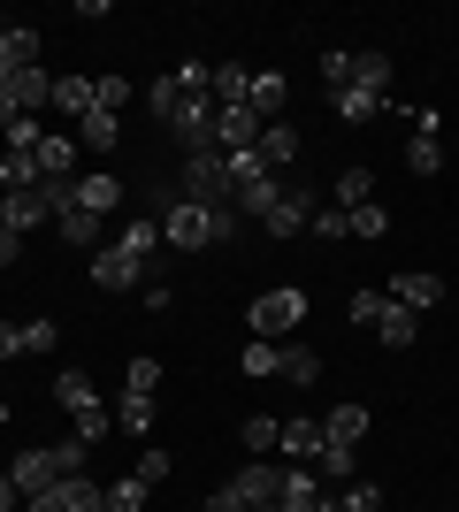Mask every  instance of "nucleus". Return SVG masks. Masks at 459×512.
Returning a JSON list of instances; mask_svg holds the SVG:
<instances>
[{
    "mask_svg": "<svg viewBox=\"0 0 459 512\" xmlns=\"http://www.w3.org/2000/svg\"><path fill=\"white\" fill-rule=\"evenodd\" d=\"M161 237L184 253L207 245H238V207H192V199H161Z\"/></svg>",
    "mask_w": 459,
    "mask_h": 512,
    "instance_id": "nucleus-1",
    "label": "nucleus"
},
{
    "mask_svg": "<svg viewBox=\"0 0 459 512\" xmlns=\"http://www.w3.org/2000/svg\"><path fill=\"white\" fill-rule=\"evenodd\" d=\"M176 199H192V207H230V161H222V153H184Z\"/></svg>",
    "mask_w": 459,
    "mask_h": 512,
    "instance_id": "nucleus-2",
    "label": "nucleus"
},
{
    "mask_svg": "<svg viewBox=\"0 0 459 512\" xmlns=\"http://www.w3.org/2000/svg\"><path fill=\"white\" fill-rule=\"evenodd\" d=\"M245 321H253V337L284 344L291 329H299V321H306V291H299V283H284V291H261V299H253V314H245Z\"/></svg>",
    "mask_w": 459,
    "mask_h": 512,
    "instance_id": "nucleus-3",
    "label": "nucleus"
},
{
    "mask_svg": "<svg viewBox=\"0 0 459 512\" xmlns=\"http://www.w3.org/2000/svg\"><path fill=\"white\" fill-rule=\"evenodd\" d=\"M77 130H46L39 138V153H31V161H39V184H77Z\"/></svg>",
    "mask_w": 459,
    "mask_h": 512,
    "instance_id": "nucleus-4",
    "label": "nucleus"
},
{
    "mask_svg": "<svg viewBox=\"0 0 459 512\" xmlns=\"http://www.w3.org/2000/svg\"><path fill=\"white\" fill-rule=\"evenodd\" d=\"M230 490H238L253 512H276V505H284V467L253 459V467H238V482H230Z\"/></svg>",
    "mask_w": 459,
    "mask_h": 512,
    "instance_id": "nucleus-5",
    "label": "nucleus"
},
{
    "mask_svg": "<svg viewBox=\"0 0 459 512\" xmlns=\"http://www.w3.org/2000/svg\"><path fill=\"white\" fill-rule=\"evenodd\" d=\"M391 299L406 306V314H429V306H444V276H429V268H398Z\"/></svg>",
    "mask_w": 459,
    "mask_h": 512,
    "instance_id": "nucleus-6",
    "label": "nucleus"
},
{
    "mask_svg": "<svg viewBox=\"0 0 459 512\" xmlns=\"http://www.w3.org/2000/svg\"><path fill=\"white\" fill-rule=\"evenodd\" d=\"M306 222H314V192H306V184H284V199L268 207V222H261V230H268V237H299Z\"/></svg>",
    "mask_w": 459,
    "mask_h": 512,
    "instance_id": "nucleus-7",
    "label": "nucleus"
},
{
    "mask_svg": "<svg viewBox=\"0 0 459 512\" xmlns=\"http://www.w3.org/2000/svg\"><path fill=\"white\" fill-rule=\"evenodd\" d=\"M8 482H16L23 497H46L54 482H62V459H54V444H46V451H23L16 467H8Z\"/></svg>",
    "mask_w": 459,
    "mask_h": 512,
    "instance_id": "nucleus-8",
    "label": "nucleus"
},
{
    "mask_svg": "<svg viewBox=\"0 0 459 512\" xmlns=\"http://www.w3.org/2000/svg\"><path fill=\"white\" fill-rule=\"evenodd\" d=\"M92 283H100V291H138V283H146V268H138L123 245H100V253H92Z\"/></svg>",
    "mask_w": 459,
    "mask_h": 512,
    "instance_id": "nucleus-9",
    "label": "nucleus"
},
{
    "mask_svg": "<svg viewBox=\"0 0 459 512\" xmlns=\"http://www.w3.org/2000/svg\"><path fill=\"white\" fill-rule=\"evenodd\" d=\"M276 512H337V505L322 497V474L314 467H284V505Z\"/></svg>",
    "mask_w": 459,
    "mask_h": 512,
    "instance_id": "nucleus-10",
    "label": "nucleus"
},
{
    "mask_svg": "<svg viewBox=\"0 0 459 512\" xmlns=\"http://www.w3.org/2000/svg\"><path fill=\"white\" fill-rule=\"evenodd\" d=\"M8 100H16V115H46L54 107V77L46 69H8Z\"/></svg>",
    "mask_w": 459,
    "mask_h": 512,
    "instance_id": "nucleus-11",
    "label": "nucleus"
},
{
    "mask_svg": "<svg viewBox=\"0 0 459 512\" xmlns=\"http://www.w3.org/2000/svg\"><path fill=\"white\" fill-rule=\"evenodd\" d=\"M284 100H291V77L284 69H253V115H261V123H284Z\"/></svg>",
    "mask_w": 459,
    "mask_h": 512,
    "instance_id": "nucleus-12",
    "label": "nucleus"
},
{
    "mask_svg": "<svg viewBox=\"0 0 459 512\" xmlns=\"http://www.w3.org/2000/svg\"><path fill=\"white\" fill-rule=\"evenodd\" d=\"M276 451H291V467H314V459L329 451V436H322V421H284Z\"/></svg>",
    "mask_w": 459,
    "mask_h": 512,
    "instance_id": "nucleus-13",
    "label": "nucleus"
},
{
    "mask_svg": "<svg viewBox=\"0 0 459 512\" xmlns=\"http://www.w3.org/2000/svg\"><path fill=\"white\" fill-rule=\"evenodd\" d=\"M115 245H123L138 268H153V260H161V214H138V222H123V237H115Z\"/></svg>",
    "mask_w": 459,
    "mask_h": 512,
    "instance_id": "nucleus-14",
    "label": "nucleus"
},
{
    "mask_svg": "<svg viewBox=\"0 0 459 512\" xmlns=\"http://www.w3.org/2000/svg\"><path fill=\"white\" fill-rule=\"evenodd\" d=\"M0 69H39V31L31 23H0Z\"/></svg>",
    "mask_w": 459,
    "mask_h": 512,
    "instance_id": "nucleus-15",
    "label": "nucleus"
},
{
    "mask_svg": "<svg viewBox=\"0 0 459 512\" xmlns=\"http://www.w3.org/2000/svg\"><path fill=\"white\" fill-rule=\"evenodd\" d=\"M329 107H337V123H375V115H391V100H383V92H360V85L329 92Z\"/></svg>",
    "mask_w": 459,
    "mask_h": 512,
    "instance_id": "nucleus-16",
    "label": "nucleus"
},
{
    "mask_svg": "<svg viewBox=\"0 0 459 512\" xmlns=\"http://www.w3.org/2000/svg\"><path fill=\"white\" fill-rule=\"evenodd\" d=\"M77 207H85V214H100V222H108V207H123V184H115L108 169L77 176Z\"/></svg>",
    "mask_w": 459,
    "mask_h": 512,
    "instance_id": "nucleus-17",
    "label": "nucleus"
},
{
    "mask_svg": "<svg viewBox=\"0 0 459 512\" xmlns=\"http://www.w3.org/2000/svg\"><path fill=\"white\" fill-rule=\"evenodd\" d=\"M253 153H261V169H276V176H284L291 161H299V130H291V123H268Z\"/></svg>",
    "mask_w": 459,
    "mask_h": 512,
    "instance_id": "nucleus-18",
    "label": "nucleus"
},
{
    "mask_svg": "<svg viewBox=\"0 0 459 512\" xmlns=\"http://www.w3.org/2000/svg\"><path fill=\"white\" fill-rule=\"evenodd\" d=\"M54 505L62 512H108V490L92 474H69V482H54Z\"/></svg>",
    "mask_w": 459,
    "mask_h": 512,
    "instance_id": "nucleus-19",
    "label": "nucleus"
},
{
    "mask_svg": "<svg viewBox=\"0 0 459 512\" xmlns=\"http://www.w3.org/2000/svg\"><path fill=\"white\" fill-rule=\"evenodd\" d=\"M46 398H54V406H69V413L100 406V390H92V375H85V367H62V375H54V390H46Z\"/></svg>",
    "mask_w": 459,
    "mask_h": 512,
    "instance_id": "nucleus-20",
    "label": "nucleus"
},
{
    "mask_svg": "<svg viewBox=\"0 0 459 512\" xmlns=\"http://www.w3.org/2000/svg\"><path fill=\"white\" fill-rule=\"evenodd\" d=\"M322 436L337 451H352L360 436H368V406H337V413H322Z\"/></svg>",
    "mask_w": 459,
    "mask_h": 512,
    "instance_id": "nucleus-21",
    "label": "nucleus"
},
{
    "mask_svg": "<svg viewBox=\"0 0 459 512\" xmlns=\"http://www.w3.org/2000/svg\"><path fill=\"white\" fill-rule=\"evenodd\" d=\"M352 85H360V92H383V100H391V54L360 46V54H352Z\"/></svg>",
    "mask_w": 459,
    "mask_h": 512,
    "instance_id": "nucleus-22",
    "label": "nucleus"
},
{
    "mask_svg": "<svg viewBox=\"0 0 459 512\" xmlns=\"http://www.w3.org/2000/svg\"><path fill=\"white\" fill-rule=\"evenodd\" d=\"M54 115L85 123V115H92V77H54Z\"/></svg>",
    "mask_w": 459,
    "mask_h": 512,
    "instance_id": "nucleus-23",
    "label": "nucleus"
},
{
    "mask_svg": "<svg viewBox=\"0 0 459 512\" xmlns=\"http://www.w3.org/2000/svg\"><path fill=\"white\" fill-rule=\"evenodd\" d=\"M276 375H284V383H322V352H314V344H284V367H276Z\"/></svg>",
    "mask_w": 459,
    "mask_h": 512,
    "instance_id": "nucleus-24",
    "label": "nucleus"
},
{
    "mask_svg": "<svg viewBox=\"0 0 459 512\" xmlns=\"http://www.w3.org/2000/svg\"><path fill=\"white\" fill-rule=\"evenodd\" d=\"M0 207H8V230H39V222H46V199H39V184H31V192H8V199H0Z\"/></svg>",
    "mask_w": 459,
    "mask_h": 512,
    "instance_id": "nucleus-25",
    "label": "nucleus"
},
{
    "mask_svg": "<svg viewBox=\"0 0 459 512\" xmlns=\"http://www.w3.org/2000/svg\"><path fill=\"white\" fill-rule=\"evenodd\" d=\"M406 169H414V176H437V169H444V130H414V146H406Z\"/></svg>",
    "mask_w": 459,
    "mask_h": 512,
    "instance_id": "nucleus-26",
    "label": "nucleus"
},
{
    "mask_svg": "<svg viewBox=\"0 0 459 512\" xmlns=\"http://www.w3.org/2000/svg\"><path fill=\"white\" fill-rule=\"evenodd\" d=\"M238 367H245V375H253V383H268V375H276V367H284V344H268V337H253V344H245V352H238Z\"/></svg>",
    "mask_w": 459,
    "mask_h": 512,
    "instance_id": "nucleus-27",
    "label": "nucleus"
},
{
    "mask_svg": "<svg viewBox=\"0 0 459 512\" xmlns=\"http://www.w3.org/2000/svg\"><path fill=\"white\" fill-rule=\"evenodd\" d=\"M375 337H383V344H391V352H406V344H414V314H406V306H383V314H375Z\"/></svg>",
    "mask_w": 459,
    "mask_h": 512,
    "instance_id": "nucleus-28",
    "label": "nucleus"
},
{
    "mask_svg": "<svg viewBox=\"0 0 459 512\" xmlns=\"http://www.w3.org/2000/svg\"><path fill=\"white\" fill-rule=\"evenodd\" d=\"M31 184H39V161H31V153H0V199L31 192Z\"/></svg>",
    "mask_w": 459,
    "mask_h": 512,
    "instance_id": "nucleus-29",
    "label": "nucleus"
},
{
    "mask_svg": "<svg viewBox=\"0 0 459 512\" xmlns=\"http://www.w3.org/2000/svg\"><path fill=\"white\" fill-rule=\"evenodd\" d=\"M115 138H123V123H115L108 107H92L85 123H77V146H100V153H108V146H115Z\"/></svg>",
    "mask_w": 459,
    "mask_h": 512,
    "instance_id": "nucleus-30",
    "label": "nucleus"
},
{
    "mask_svg": "<svg viewBox=\"0 0 459 512\" xmlns=\"http://www.w3.org/2000/svg\"><path fill=\"white\" fill-rule=\"evenodd\" d=\"M115 428H123V436H146V428H153V398L123 390V406H115Z\"/></svg>",
    "mask_w": 459,
    "mask_h": 512,
    "instance_id": "nucleus-31",
    "label": "nucleus"
},
{
    "mask_svg": "<svg viewBox=\"0 0 459 512\" xmlns=\"http://www.w3.org/2000/svg\"><path fill=\"white\" fill-rule=\"evenodd\" d=\"M62 237H69V245H100V214L69 207V214H62Z\"/></svg>",
    "mask_w": 459,
    "mask_h": 512,
    "instance_id": "nucleus-32",
    "label": "nucleus"
},
{
    "mask_svg": "<svg viewBox=\"0 0 459 512\" xmlns=\"http://www.w3.org/2000/svg\"><path fill=\"white\" fill-rule=\"evenodd\" d=\"M238 436H245V451H276V436H284V421H268V413H253V421H245Z\"/></svg>",
    "mask_w": 459,
    "mask_h": 512,
    "instance_id": "nucleus-33",
    "label": "nucleus"
},
{
    "mask_svg": "<svg viewBox=\"0 0 459 512\" xmlns=\"http://www.w3.org/2000/svg\"><path fill=\"white\" fill-rule=\"evenodd\" d=\"M39 138H46L39 115H16V123H8V153H39Z\"/></svg>",
    "mask_w": 459,
    "mask_h": 512,
    "instance_id": "nucleus-34",
    "label": "nucleus"
},
{
    "mask_svg": "<svg viewBox=\"0 0 459 512\" xmlns=\"http://www.w3.org/2000/svg\"><path fill=\"white\" fill-rule=\"evenodd\" d=\"M108 512H146V482H138V474H123V482L108 490Z\"/></svg>",
    "mask_w": 459,
    "mask_h": 512,
    "instance_id": "nucleus-35",
    "label": "nucleus"
},
{
    "mask_svg": "<svg viewBox=\"0 0 459 512\" xmlns=\"http://www.w3.org/2000/svg\"><path fill=\"white\" fill-rule=\"evenodd\" d=\"M123 100H131V85H123V77H92V107L123 115Z\"/></svg>",
    "mask_w": 459,
    "mask_h": 512,
    "instance_id": "nucleus-36",
    "label": "nucleus"
},
{
    "mask_svg": "<svg viewBox=\"0 0 459 512\" xmlns=\"http://www.w3.org/2000/svg\"><path fill=\"white\" fill-rule=\"evenodd\" d=\"M368 192H375L368 169H345V176H337V199H345V207H368Z\"/></svg>",
    "mask_w": 459,
    "mask_h": 512,
    "instance_id": "nucleus-37",
    "label": "nucleus"
},
{
    "mask_svg": "<svg viewBox=\"0 0 459 512\" xmlns=\"http://www.w3.org/2000/svg\"><path fill=\"white\" fill-rule=\"evenodd\" d=\"M314 237H352V214L345 207H314V222H306Z\"/></svg>",
    "mask_w": 459,
    "mask_h": 512,
    "instance_id": "nucleus-38",
    "label": "nucleus"
},
{
    "mask_svg": "<svg viewBox=\"0 0 459 512\" xmlns=\"http://www.w3.org/2000/svg\"><path fill=\"white\" fill-rule=\"evenodd\" d=\"M352 214V237H383V230H391V214H383V207H345Z\"/></svg>",
    "mask_w": 459,
    "mask_h": 512,
    "instance_id": "nucleus-39",
    "label": "nucleus"
},
{
    "mask_svg": "<svg viewBox=\"0 0 459 512\" xmlns=\"http://www.w3.org/2000/svg\"><path fill=\"white\" fill-rule=\"evenodd\" d=\"M123 383H131L138 398H153V390H161V360H131V375H123Z\"/></svg>",
    "mask_w": 459,
    "mask_h": 512,
    "instance_id": "nucleus-40",
    "label": "nucleus"
},
{
    "mask_svg": "<svg viewBox=\"0 0 459 512\" xmlns=\"http://www.w3.org/2000/svg\"><path fill=\"white\" fill-rule=\"evenodd\" d=\"M138 482H146V490H153V482H169V451H138Z\"/></svg>",
    "mask_w": 459,
    "mask_h": 512,
    "instance_id": "nucleus-41",
    "label": "nucleus"
},
{
    "mask_svg": "<svg viewBox=\"0 0 459 512\" xmlns=\"http://www.w3.org/2000/svg\"><path fill=\"white\" fill-rule=\"evenodd\" d=\"M383 306H391V291H352V321H368V329H375Z\"/></svg>",
    "mask_w": 459,
    "mask_h": 512,
    "instance_id": "nucleus-42",
    "label": "nucleus"
},
{
    "mask_svg": "<svg viewBox=\"0 0 459 512\" xmlns=\"http://www.w3.org/2000/svg\"><path fill=\"white\" fill-rule=\"evenodd\" d=\"M314 474H322V482H345V474H352V451H337V444H329L322 459H314Z\"/></svg>",
    "mask_w": 459,
    "mask_h": 512,
    "instance_id": "nucleus-43",
    "label": "nucleus"
},
{
    "mask_svg": "<svg viewBox=\"0 0 459 512\" xmlns=\"http://www.w3.org/2000/svg\"><path fill=\"white\" fill-rule=\"evenodd\" d=\"M54 337H62L54 321H23V352H54Z\"/></svg>",
    "mask_w": 459,
    "mask_h": 512,
    "instance_id": "nucleus-44",
    "label": "nucleus"
},
{
    "mask_svg": "<svg viewBox=\"0 0 459 512\" xmlns=\"http://www.w3.org/2000/svg\"><path fill=\"white\" fill-rule=\"evenodd\" d=\"M337 505H345V512H383V490H375V482H360V490H345Z\"/></svg>",
    "mask_w": 459,
    "mask_h": 512,
    "instance_id": "nucleus-45",
    "label": "nucleus"
},
{
    "mask_svg": "<svg viewBox=\"0 0 459 512\" xmlns=\"http://www.w3.org/2000/svg\"><path fill=\"white\" fill-rule=\"evenodd\" d=\"M77 436H85V444H100V436H108V406H85V413H77Z\"/></svg>",
    "mask_w": 459,
    "mask_h": 512,
    "instance_id": "nucleus-46",
    "label": "nucleus"
},
{
    "mask_svg": "<svg viewBox=\"0 0 459 512\" xmlns=\"http://www.w3.org/2000/svg\"><path fill=\"white\" fill-rule=\"evenodd\" d=\"M322 77H329V92H345L352 85V54H322Z\"/></svg>",
    "mask_w": 459,
    "mask_h": 512,
    "instance_id": "nucleus-47",
    "label": "nucleus"
},
{
    "mask_svg": "<svg viewBox=\"0 0 459 512\" xmlns=\"http://www.w3.org/2000/svg\"><path fill=\"white\" fill-rule=\"evenodd\" d=\"M199 512H253V505H245V497H238V490H230V482H222V490H215V497H207V505H199Z\"/></svg>",
    "mask_w": 459,
    "mask_h": 512,
    "instance_id": "nucleus-48",
    "label": "nucleus"
},
{
    "mask_svg": "<svg viewBox=\"0 0 459 512\" xmlns=\"http://www.w3.org/2000/svg\"><path fill=\"white\" fill-rule=\"evenodd\" d=\"M0 360H23V321H0Z\"/></svg>",
    "mask_w": 459,
    "mask_h": 512,
    "instance_id": "nucleus-49",
    "label": "nucleus"
},
{
    "mask_svg": "<svg viewBox=\"0 0 459 512\" xmlns=\"http://www.w3.org/2000/svg\"><path fill=\"white\" fill-rule=\"evenodd\" d=\"M16 253H23V237H16V230H0V268H16Z\"/></svg>",
    "mask_w": 459,
    "mask_h": 512,
    "instance_id": "nucleus-50",
    "label": "nucleus"
},
{
    "mask_svg": "<svg viewBox=\"0 0 459 512\" xmlns=\"http://www.w3.org/2000/svg\"><path fill=\"white\" fill-rule=\"evenodd\" d=\"M0 512H23V490L8 482V474H0Z\"/></svg>",
    "mask_w": 459,
    "mask_h": 512,
    "instance_id": "nucleus-51",
    "label": "nucleus"
},
{
    "mask_svg": "<svg viewBox=\"0 0 459 512\" xmlns=\"http://www.w3.org/2000/svg\"><path fill=\"white\" fill-rule=\"evenodd\" d=\"M0 230H8V207H0Z\"/></svg>",
    "mask_w": 459,
    "mask_h": 512,
    "instance_id": "nucleus-52",
    "label": "nucleus"
},
{
    "mask_svg": "<svg viewBox=\"0 0 459 512\" xmlns=\"http://www.w3.org/2000/svg\"><path fill=\"white\" fill-rule=\"evenodd\" d=\"M0 421H8V406H0Z\"/></svg>",
    "mask_w": 459,
    "mask_h": 512,
    "instance_id": "nucleus-53",
    "label": "nucleus"
},
{
    "mask_svg": "<svg viewBox=\"0 0 459 512\" xmlns=\"http://www.w3.org/2000/svg\"><path fill=\"white\" fill-rule=\"evenodd\" d=\"M337 512H345V505H337Z\"/></svg>",
    "mask_w": 459,
    "mask_h": 512,
    "instance_id": "nucleus-54",
    "label": "nucleus"
}]
</instances>
